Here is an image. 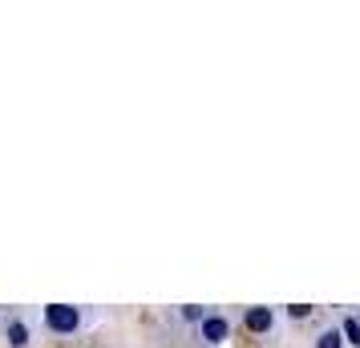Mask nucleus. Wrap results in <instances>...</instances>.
Returning a JSON list of instances; mask_svg holds the SVG:
<instances>
[{
	"mask_svg": "<svg viewBox=\"0 0 360 348\" xmlns=\"http://www.w3.org/2000/svg\"><path fill=\"white\" fill-rule=\"evenodd\" d=\"M41 328L49 332V336H73V332L85 328V308H73V304H45Z\"/></svg>",
	"mask_w": 360,
	"mask_h": 348,
	"instance_id": "f257e3e1",
	"label": "nucleus"
},
{
	"mask_svg": "<svg viewBox=\"0 0 360 348\" xmlns=\"http://www.w3.org/2000/svg\"><path fill=\"white\" fill-rule=\"evenodd\" d=\"M0 332H4V344L8 348H33V340H37V332L25 312H8L0 320Z\"/></svg>",
	"mask_w": 360,
	"mask_h": 348,
	"instance_id": "f03ea898",
	"label": "nucleus"
},
{
	"mask_svg": "<svg viewBox=\"0 0 360 348\" xmlns=\"http://www.w3.org/2000/svg\"><path fill=\"white\" fill-rule=\"evenodd\" d=\"M227 336H231V320L219 312V308H211V312L198 320V340H202V344L219 348V344H227Z\"/></svg>",
	"mask_w": 360,
	"mask_h": 348,
	"instance_id": "7ed1b4c3",
	"label": "nucleus"
},
{
	"mask_svg": "<svg viewBox=\"0 0 360 348\" xmlns=\"http://www.w3.org/2000/svg\"><path fill=\"white\" fill-rule=\"evenodd\" d=\"M279 324V312L276 308H267V304H255V308H247L243 312V328L255 332V336H271Z\"/></svg>",
	"mask_w": 360,
	"mask_h": 348,
	"instance_id": "20e7f679",
	"label": "nucleus"
},
{
	"mask_svg": "<svg viewBox=\"0 0 360 348\" xmlns=\"http://www.w3.org/2000/svg\"><path fill=\"white\" fill-rule=\"evenodd\" d=\"M311 348H348V344H344L340 328H336V324H328V328H320V332H316V340H311Z\"/></svg>",
	"mask_w": 360,
	"mask_h": 348,
	"instance_id": "39448f33",
	"label": "nucleus"
},
{
	"mask_svg": "<svg viewBox=\"0 0 360 348\" xmlns=\"http://www.w3.org/2000/svg\"><path fill=\"white\" fill-rule=\"evenodd\" d=\"M207 312H211V308H202V304H182V308H179V320H182V324H195V328H198V320H202Z\"/></svg>",
	"mask_w": 360,
	"mask_h": 348,
	"instance_id": "423d86ee",
	"label": "nucleus"
},
{
	"mask_svg": "<svg viewBox=\"0 0 360 348\" xmlns=\"http://www.w3.org/2000/svg\"><path fill=\"white\" fill-rule=\"evenodd\" d=\"M340 336H344V344H356L360 348V320H344Z\"/></svg>",
	"mask_w": 360,
	"mask_h": 348,
	"instance_id": "0eeeda50",
	"label": "nucleus"
},
{
	"mask_svg": "<svg viewBox=\"0 0 360 348\" xmlns=\"http://www.w3.org/2000/svg\"><path fill=\"white\" fill-rule=\"evenodd\" d=\"M308 316H311L308 304H288V320H308Z\"/></svg>",
	"mask_w": 360,
	"mask_h": 348,
	"instance_id": "6e6552de",
	"label": "nucleus"
},
{
	"mask_svg": "<svg viewBox=\"0 0 360 348\" xmlns=\"http://www.w3.org/2000/svg\"><path fill=\"white\" fill-rule=\"evenodd\" d=\"M0 320H4V308H0Z\"/></svg>",
	"mask_w": 360,
	"mask_h": 348,
	"instance_id": "1a4fd4ad",
	"label": "nucleus"
}]
</instances>
